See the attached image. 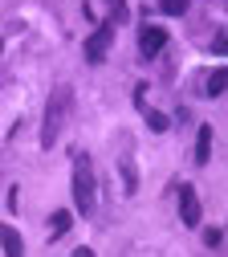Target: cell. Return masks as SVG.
<instances>
[{"label":"cell","instance_id":"3","mask_svg":"<svg viewBox=\"0 0 228 257\" xmlns=\"http://www.w3.org/2000/svg\"><path fill=\"white\" fill-rule=\"evenodd\" d=\"M110 41H114V25H98V33H90L86 37V61H102L106 53H110Z\"/></svg>","mask_w":228,"mask_h":257},{"label":"cell","instance_id":"6","mask_svg":"<svg viewBox=\"0 0 228 257\" xmlns=\"http://www.w3.org/2000/svg\"><path fill=\"white\" fill-rule=\"evenodd\" d=\"M0 249H5V257H25V241L13 224H0Z\"/></svg>","mask_w":228,"mask_h":257},{"label":"cell","instance_id":"8","mask_svg":"<svg viewBox=\"0 0 228 257\" xmlns=\"http://www.w3.org/2000/svg\"><path fill=\"white\" fill-rule=\"evenodd\" d=\"M220 94H228V66L208 74V98H220Z\"/></svg>","mask_w":228,"mask_h":257},{"label":"cell","instance_id":"11","mask_svg":"<svg viewBox=\"0 0 228 257\" xmlns=\"http://www.w3.org/2000/svg\"><path fill=\"white\" fill-rule=\"evenodd\" d=\"M187 5H191V0H159V9L167 13V17H183V13H187Z\"/></svg>","mask_w":228,"mask_h":257},{"label":"cell","instance_id":"7","mask_svg":"<svg viewBox=\"0 0 228 257\" xmlns=\"http://www.w3.org/2000/svg\"><path fill=\"white\" fill-rule=\"evenodd\" d=\"M212 159V126H200V131H195V164H208Z\"/></svg>","mask_w":228,"mask_h":257},{"label":"cell","instance_id":"4","mask_svg":"<svg viewBox=\"0 0 228 257\" xmlns=\"http://www.w3.org/2000/svg\"><path fill=\"white\" fill-rule=\"evenodd\" d=\"M163 45H167V29L163 25H143L139 29V53L143 57H159Z\"/></svg>","mask_w":228,"mask_h":257},{"label":"cell","instance_id":"10","mask_svg":"<svg viewBox=\"0 0 228 257\" xmlns=\"http://www.w3.org/2000/svg\"><path fill=\"white\" fill-rule=\"evenodd\" d=\"M106 9H110V25H122V21H130L126 0H106Z\"/></svg>","mask_w":228,"mask_h":257},{"label":"cell","instance_id":"13","mask_svg":"<svg viewBox=\"0 0 228 257\" xmlns=\"http://www.w3.org/2000/svg\"><path fill=\"white\" fill-rule=\"evenodd\" d=\"M220 241H224V233H220V229H208V233H204V245H212V249H216Z\"/></svg>","mask_w":228,"mask_h":257},{"label":"cell","instance_id":"12","mask_svg":"<svg viewBox=\"0 0 228 257\" xmlns=\"http://www.w3.org/2000/svg\"><path fill=\"white\" fill-rule=\"evenodd\" d=\"M143 110H147V106H143ZM147 122H151V131H167V118L155 114V110H147Z\"/></svg>","mask_w":228,"mask_h":257},{"label":"cell","instance_id":"15","mask_svg":"<svg viewBox=\"0 0 228 257\" xmlns=\"http://www.w3.org/2000/svg\"><path fill=\"white\" fill-rule=\"evenodd\" d=\"M74 257H94V253H90V249H78V253H74Z\"/></svg>","mask_w":228,"mask_h":257},{"label":"cell","instance_id":"5","mask_svg":"<svg viewBox=\"0 0 228 257\" xmlns=\"http://www.w3.org/2000/svg\"><path fill=\"white\" fill-rule=\"evenodd\" d=\"M179 216H183L187 229H195V224H200V216H204L200 196H195V188H191V184H179Z\"/></svg>","mask_w":228,"mask_h":257},{"label":"cell","instance_id":"14","mask_svg":"<svg viewBox=\"0 0 228 257\" xmlns=\"http://www.w3.org/2000/svg\"><path fill=\"white\" fill-rule=\"evenodd\" d=\"M212 49H216V53H228V33H220V37L212 41Z\"/></svg>","mask_w":228,"mask_h":257},{"label":"cell","instance_id":"2","mask_svg":"<svg viewBox=\"0 0 228 257\" xmlns=\"http://www.w3.org/2000/svg\"><path fill=\"white\" fill-rule=\"evenodd\" d=\"M74 204L82 216H94L98 208V184H94V164H90V155L78 151L74 155Z\"/></svg>","mask_w":228,"mask_h":257},{"label":"cell","instance_id":"9","mask_svg":"<svg viewBox=\"0 0 228 257\" xmlns=\"http://www.w3.org/2000/svg\"><path fill=\"white\" fill-rule=\"evenodd\" d=\"M70 224H74V216H70V212H53V216H49V237L70 233Z\"/></svg>","mask_w":228,"mask_h":257},{"label":"cell","instance_id":"1","mask_svg":"<svg viewBox=\"0 0 228 257\" xmlns=\"http://www.w3.org/2000/svg\"><path fill=\"white\" fill-rule=\"evenodd\" d=\"M70 102H74L70 86H53L49 102H45V122H41V147H53L61 139V126L70 118Z\"/></svg>","mask_w":228,"mask_h":257}]
</instances>
